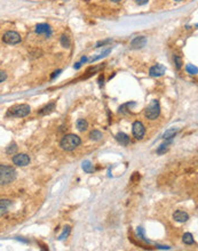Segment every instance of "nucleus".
Segmentation results:
<instances>
[{
	"mask_svg": "<svg viewBox=\"0 0 198 251\" xmlns=\"http://www.w3.org/2000/svg\"><path fill=\"white\" fill-rule=\"evenodd\" d=\"M16 178V170L10 166L0 164V186L8 185Z\"/></svg>",
	"mask_w": 198,
	"mask_h": 251,
	"instance_id": "f257e3e1",
	"label": "nucleus"
},
{
	"mask_svg": "<svg viewBox=\"0 0 198 251\" xmlns=\"http://www.w3.org/2000/svg\"><path fill=\"white\" fill-rule=\"evenodd\" d=\"M80 143H82L80 137H78L77 135H73V134H69V135H65L62 138L61 147L64 151H73L76 147H78Z\"/></svg>",
	"mask_w": 198,
	"mask_h": 251,
	"instance_id": "f03ea898",
	"label": "nucleus"
},
{
	"mask_svg": "<svg viewBox=\"0 0 198 251\" xmlns=\"http://www.w3.org/2000/svg\"><path fill=\"white\" fill-rule=\"evenodd\" d=\"M161 114V105H159V100L154 99L151 100L147 109L144 110V115L150 120H156Z\"/></svg>",
	"mask_w": 198,
	"mask_h": 251,
	"instance_id": "7ed1b4c3",
	"label": "nucleus"
},
{
	"mask_svg": "<svg viewBox=\"0 0 198 251\" xmlns=\"http://www.w3.org/2000/svg\"><path fill=\"white\" fill-rule=\"evenodd\" d=\"M30 112H31V109H30L29 105H26V104H20V105H15L12 109H9L7 115L16 116V118H23V116L28 115Z\"/></svg>",
	"mask_w": 198,
	"mask_h": 251,
	"instance_id": "20e7f679",
	"label": "nucleus"
},
{
	"mask_svg": "<svg viewBox=\"0 0 198 251\" xmlns=\"http://www.w3.org/2000/svg\"><path fill=\"white\" fill-rule=\"evenodd\" d=\"M3 41L5 44H8V45H17L22 41V38H21L20 33H17V32L8 31L3 35Z\"/></svg>",
	"mask_w": 198,
	"mask_h": 251,
	"instance_id": "39448f33",
	"label": "nucleus"
},
{
	"mask_svg": "<svg viewBox=\"0 0 198 251\" xmlns=\"http://www.w3.org/2000/svg\"><path fill=\"white\" fill-rule=\"evenodd\" d=\"M13 163L17 167H25L30 163V157L25 153H19L13 157Z\"/></svg>",
	"mask_w": 198,
	"mask_h": 251,
	"instance_id": "423d86ee",
	"label": "nucleus"
},
{
	"mask_svg": "<svg viewBox=\"0 0 198 251\" xmlns=\"http://www.w3.org/2000/svg\"><path fill=\"white\" fill-rule=\"evenodd\" d=\"M132 131L136 139H141L145 134V128L144 125H143V123L140 122V121H135L132 125Z\"/></svg>",
	"mask_w": 198,
	"mask_h": 251,
	"instance_id": "0eeeda50",
	"label": "nucleus"
},
{
	"mask_svg": "<svg viewBox=\"0 0 198 251\" xmlns=\"http://www.w3.org/2000/svg\"><path fill=\"white\" fill-rule=\"evenodd\" d=\"M145 44H147V38L144 35H140V37L134 38L131 42V47L133 49H140V48L144 47Z\"/></svg>",
	"mask_w": 198,
	"mask_h": 251,
	"instance_id": "6e6552de",
	"label": "nucleus"
},
{
	"mask_svg": "<svg viewBox=\"0 0 198 251\" xmlns=\"http://www.w3.org/2000/svg\"><path fill=\"white\" fill-rule=\"evenodd\" d=\"M165 71H166V67H165V66L161 65V64H157V65L150 67L149 74H150L151 77H156V78H157V77H161V75H164Z\"/></svg>",
	"mask_w": 198,
	"mask_h": 251,
	"instance_id": "1a4fd4ad",
	"label": "nucleus"
},
{
	"mask_svg": "<svg viewBox=\"0 0 198 251\" xmlns=\"http://www.w3.org/2000/svg\"><path fill=\"white\" fill-rule=\"evenodd\" d=\"M36 33H38V35H46V37H49L52 35V30H50V26L48 24L41 23V24H38L36 26Z\"/></svg>",
	"mask_w": 198,
	"mask_h": 251,
	"instance_id": "9d476101",
	"label": "nucleus"
},
{
	"mask_svg": "<svg viewBox=\"0 0 198 251\" xmlns=\"http://www.w3.org/2000/svg\"><path fill=\"white\" fill-rule=\"evenodd\" d=\"M13 202L8 199H1L0 200V216H3L5 213H7L8 209L12 207Z\"/></svg>",
	"mask_w": 198,
	"mask_h": 251,
	"instance_id": "9b49d317",
	"label": "nucleus"
},
{
	"mask_svg": "<svg viewBox=\"0 0 198 251\" xmlns=\"http://www.w3.org/2000/svg\"><path fill=\"white\" fill-rule=\"evenodd\" d=\"M173 218L174 220L179 222V223H186L187 220L189 219V215L182 210H178L173 213Z\"/></svg>",
	"mask_w": 198,
	"mask_h": 251,
	"instance_id": "f8f14e48",
	"label": "nucleus"
},
{
	"mask_svg": "<svg viewBox=\"0 0 198 251\" xmlns=\"http://www.w3.org/2000/svg\"><path fill=\"white\" fill-rule=\"evenodd\" d=\"M116 139L118 141V143L123 145V146H127L129 144V137L128 135H126L125 132H118L116 135Z\"/></svg>",
	"mask_w": 198,
	"mask_h": 251,
	"instance_id": "ddd939ff",
	"label": "nucleus"
},
{
	"mask_svg": "<svg viewBox=\"0 0 198 251\" xmlns=\"http://www.w3.org/2000/svg\"><path fill=\"white\" fill-rule=\"evenodd\" d=\"M54 110H55V102H52V103L47 104L46 106L42 107V109H41L38 113H39L40 115H47V114L53 112Z\"/></svg>",
	"mask_w": 198,
	"mask_h": 251,
	"instance_id": "4468645a",
	"label": "nucleus"
},
{
	"mask_svg": "<svg viewBox=\"0 0 198 251\" xmlns=\"http://www.w3.org/2000/svg\"><path fill=\"white\" fill-rule=\"evenodd\" d=\"M178 132H179V128H171L164 132L163 138L164 139H166V141H170V139H172Z\"/></svg>",
	"mask_w": 198,
	"mask_h": 251,
	"instance_id": "2eb2a0df",
	"label": "nucleus"
},
{
	"mask_svg": "<svg viewBox=\"0 0 198 251\" xmlns=\"http://www.w3.org/2000/svg\"><path fill=\"white\" fill-rule=\"evenodd\" d=\"M76 125H77V129L79 131H85L88 128V122L85 119H78L76 122Z\"/></svg>",
	"mask_w": 198,
	"mask_h": 251,
	"instance_id": "dca6fc26",
	"label": "nucleus"
},
{
	"mask_svg": "<svg viewBox=\"0 0 198 251\" xmlns=\"http://www.w3.org/2000/svg\"><path fill=\"white\" fill-rule=\"evenodd\" d=\"M82 167V170L87 174H91L94 171V166H93V163H92L91 161H88V160L84 161Z\"/></svg>",
	"mask_w": 198,
	"mask_h": 251,
	"instance_id": "f3484780",
	"label": "nucleus"
},
{
	"mask_svg": "<svg viewBox=\"0 0 198 251\" xmlns=\"http://www.w3.org/2000/svg\"><path fill=\"white\" fill-rule=\"evenodd\" d=\"M183 243H186L188 245H191L195 243V240H194V236H192L191 233H184V235L182 238Z\"/></svg>",
	"mask_w": 198,
	"mask_h": 251,
	"instance_id": "a211bd4d",
	"label": "nucleus"
},
{
	"mask_svg": "<svg viewBox=\"0 0 198 251\" xmlns=\"http://www.w3.org/2000/svg\"><path fill=\"white\" fill-rule=\"evenodd\" d=\"M171 141L167 142V143H163L161 145H159V147L157 148V154L161 155V154H165L168 151V145H170Z\"/></svg>",
	"mask_w": 198,
	"mask_h": 251,
	"instance_id": "6ab92c4d",
	"label": "nucleus"
},
{
	"mask_svg": "<svg viewBox=\"0 0 198 251\" xmlns=\"http://www.w3.org/2000/svg\"><path fill=\"white\" fill-rule=\"evenodd\" d=\"M60 41H61V45H62L64 48H69L70 45H71V41H70L69 37H68L66 35H61V40Z\"/></svg>",
	"mask_w": 198,
	"mask_h": 251,
	"instance_id": "aec40b11",
	"label": "nucleus"
},
{
	"mask_svg": "<svg viewBox=\"0 0 198 251\" xmlns=\"http://www.w3.org/2000/svg\"><path fill=\"white\" fill-rule=\"evenodd\" d=\"M89 137H91L92 141H100L101 138H102V132L99 131V130H93L89 134Z\"/></svg>",
	"mask_w": 198,
	"mask_h": 251,
	"instance_id": "412c9836",
	"label": "nucleus"
},
{
	"mask_svg": "<svg viewBox=\"0 0 198 251\" xmlns=\"http://www.w3.org/2000/svg\"><path fill=\"white\" fill-rule=\"evenodd\" d=\"M70 231H71V227H70V226H65V227H64V229H63L62 234L59 236V240H63V238H65L66 236L70 234Z\"/></svg>",
	"mask_w": 198,
	"mask_h": 251,
	"instance_id": "4be33fe9",
	"label": "nucleus"
},
{
	"mask_svg": "<svg viewBox=\"0 0 198 251\" xmlns=\"http://www.w3.org/2000/svg\"><path fill=\"white\" fill-rule=\"evenodd\" d=\"M111 53V49H107V50H104L103 53H101L99 56H96V57H94V58H92V62H95V61H98V60H100V58H103V57H105V56H108L109 54Z\"/></svg>",
	"mask_w": 198,
	"mask_h": 251,
	"instance_id": "5701e85b",
	"label": "nucleus"
},
{
	"mask_svg": "<svg viewBox=\"0 0 198 251\" xmlns=\"http://www.w3.org/2000/svg\"><path fill=\"white\" fill-rule=\"evenodd\" d=\"M186 70H187V72L188 73H190V74H197V67L196 66H194L192 64H188V65L186 66Z\"/></svg>",
	"mask_w": 198,
	"mask_h": 251,
	"instance_id": "b1692460",
	"label": "nucleus"
},
{
	"mask_svg": "<svg viewBox=\"0 0 198 251\" xmlns=\"http://www.w3.org/2000/svg\"><path fill=\"white\" fill-rule=\"evenodd\" d=\"M16 150H17V146H16L15 143H12V144L8 146V147L6 148V153L7 154H14L16 152Z\"/></svg>",
	"mask_w": 198,
	"mask_h": 251,
	"instance_id": "393cba45",
	"label": "nucleus"
},
{
	"mask_svg": "<svg viewBox=\"0 0 198 251\" xmlns=\"http://www.w3.org/2000/svg\"><path fill=\"white\" fill-rule=\"evenodd\" d=\"M174 63H175V67L178 70H180L181 69V66H182V60L180 58L179 56H174Z\"/></svg>",
	"mask_w": 198,
	"mask_h": 251,
	"instance_id": "a878e982",
	"label": "nucleus"
},
{
	"mask_svg": "<svg viewBox=\"0 0 198 251\" xmlns=\"http://www.w3.org/2000/svg\"><path fill=\"white\" fill-rule=\"evenodd\" d=\"M136 232H138V236L140 238H141V240H144V241H148V240H147V238H145V236H144V231H143V228H142V227H138V231H136Z\"/></svg>",
	"mask_w": 198,
	"mask_h": 251,
	"instance_id": "bb28decb",
	"label": "nucleus"
},
{
	"mask_svg": "<svg viewBox=\"0 0 198 251\" xmlns=\"http://www.w3.org/2000/svg\"><path fill=\"white\" fill-rule=\"evenodd\" d=\"M140 180V174L139 173H133V175H132V177H131V182H133V183H136V182H139Z\"/></svg>",
	"mask_w": 198,
	"mask_h": 251,
	"instance_id": "cd10ccee",
	"label": "nucleus"
},
{
	"mask_svg": "<svg viewBox=\"0 0 198 251\" xmlns=\"http://www.w3.org/2000/svg\"><path fill=\"white\" fill-rule=\"evenodd\" d=\"M109 42H111L110 39H107V40H103V41H99L98 44H96V47H101V46H103V45H105V44H109Z\"/></svg>",
	"mask_w": 198,
	"mask_h": 251,
	"instance_id": "c85d7f7f",
	"label": "nucleus"
},
{
	"mask_svg": "<svg viewBox=\"0 0 198 251\" xmlns=\"http://www.w3.org/2000/svg\"><path fill=\"white\" fill-rule=\"evenodd\" d=\"M7 79V74L3 71H0V82H3Z\"/></svg>",
	"mask_w": 198,
	"mask_h": 251,
	"instance_id": "c756f323",
	"label": "nucleus"
},
{
	"mask_svg": "<svg viewBox=\"0 0 198 251\" xmlns=\"http://www.w3.org/2000/svg\"><path fill=\"white\" fill-rule=\"evenodd\" d=\"M149 0H135V3H138V5H140V6H142V5H145V3H148Z\"/></svg>",
	"mask_w": 198,
	"mask_h": 251,
	"instance_id": "7c9ffc66",
	"label": "nucleus"
},
{
	"mask_svg": "<svg viewBox=\"0 0 198 251\" xmlns=\"http://www.w3.org/2000/svg\"><path fill=\"white\" fill-rule=\"evenodd\" d=\"M60 73H61V70H57V71H55V72H54L53 74H52V77H50V78L54 79V78H55V77H57V75L60 74Z\"/></svg>",
	"mask_w": 198,
	"mask_h": 251,
	"instance_id": "2f4dec72",
	"label": "nucleus"
},
{
	"mask_svg": "<svg viewBox=\"0 0 198 251\" xmlns=\"http://www.w3.org/2000/svg\"><path fill=\"white\" fill-rule=\"evenodd\" d=\"M80 66H82V63H80V62H78V63H76V65H75V69H76V70H78V69H80Z\"/></svg>",
	"mask_w": 198,
	"mask_h": 251,
	"instance_id": "473e14b6",
	"label": "nucleus"
},
{
	"mask_svg": "<svg viewBox=\"0 0 198 251\" xmlns=\"http://www.w3.org/2000/svg\"><path fill=\"white\" fill-rule=\"evenodd\" d=\"M87 61H88L87 57L84 56V57H82V60H80V63H82H82H86V62H87Z\"/></svg>",
	"mask_w": 198,
	"mask_h": 251,
	"instance_id": "72a5a7b5",
	"label": "nucleus"
},
{
	"mask_svg": "<svg viewBox=\"0 0 198 251\" xmlns=\"http://www.w3.org/2000/svg\"><path fill=\"white\" fill-rule=\"evenodd\" d=\"M157 248H159V249H170V247H165V245H157Z\"/></svg>",
	"mask_w": 198,
	"mask_h": 251,
	"instance_id": "f704fd0d",
	"label": "nucleus"
},
{
	"mask_svg": "<svg viewBox=\"0 0 198 251\" xmlns=\"http://www.w3.org/2000/svg\"><path fill=\"white\" fill-rule=\"evenodd\" d=\"M112 1H115V3H117V1H120V0H112Z\"/></svg>",
	"mask_w": 198,
	"mask_h": 251,
	"instance_id": "c9c22d12",
	"label": "nucleus"
},
{
	"mask_svg": "<svg viewBox=\"0 0 198 251\" xmlns=\"http://www.w3.org/2000/svg\"><path fill=\"white\" fill-rule=\"evenodd\" d=\"M175 1H182V0H175Z\"/></svg>",
	"mask_w": 198,
	"mask_h": 251,
	"instance_id": "e433bc0d",
	"label": "nucleus"
}]
</instances>
